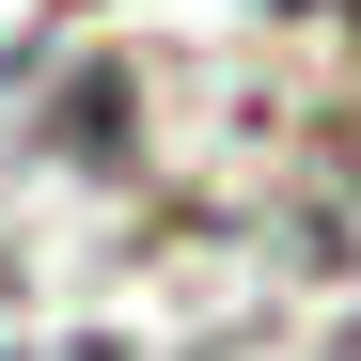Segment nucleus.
<instances>
[{
  "mask_svg": "<svg viewBox=\"0 0 361 361\" xmlns=\"http://www.w3.org/2000/svg\"><path fill=\"white\" fill-rule=\"evenodd\" d=\"M63 361H110V345H63Z\"/></svg>",
  "mask_w": 361,
  "mask_h": 361,
  "instance_id": "nucleus-1",
  "label": "nucleus"
},
{
  "mask_svg": "<svg viewBox=\"0 0 361 361\" xmlns=\"http://www.w3.org/2000/svg\"><path fill=\"white\" fill-rule=\"evenodd\" d=\"M345 361H361V345H345Z\"/></svg>",
  "mask_w": 361,
  "mask_h": 361,
  "instance_id": "nucleus-2",
  "label": "nucleus"
}]
</instances>
